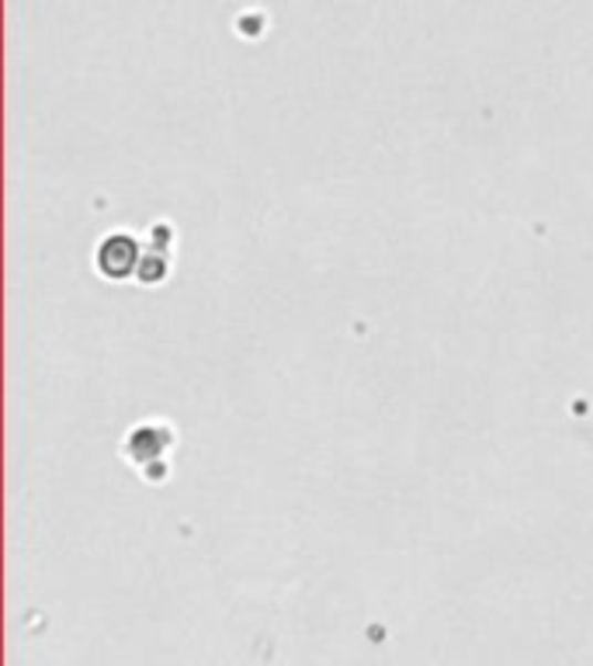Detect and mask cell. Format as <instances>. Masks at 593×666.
Listing matches in <instances>:
<instances>
[{
  "instance_id": "6da1fadb",
  "label": "cell",
  "mask_w": 593,
  "mask_h": 666,
  "mask_svg": "<svg viewBox=\"0 0 593 666\" xmlns=\"http://www.w3.org/2000/svg\"><path fill=\"white\" fill-rule=\"evenodd\" d=\"M136 264H139V250L128 237H112V240L101 243V250H97V268L105 271L108 278H125Z\"/></svg>"
}]
</instances>
